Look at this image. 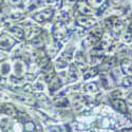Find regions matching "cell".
<instances>
[{
  "instance_id": "obj_1",
  "label": "cell",
  "mask_w": 132,
  "mask_h": 132,
  "mask_svg": "<svg viewBox=\"0 0 132 132\" xmlns=\"http://www.w3.org/2000/svg\"><path fill=\"white\" fill-rule=\"evenodd\" d=\"M53 14H54V11L52 9H46L41 11V12L36 13L33 16V18L36 21H38V22H46V21H50L52 19Z\"/></svg>"
},
{
  "instance_id": "obj_2",
  "label": "cell",
  "mask_w": 132,
  "mask_h": 132,
  "mask_svg": "<svg viewBox=\"0 0 132 132\" xmlns=\"http://www.w3.org/2000/svg\"><path fill=\"white\" fill-rule=\"evenodd\" d=\"M77 23H78L79 26L84 27V28H90V27L94 26L95 21H94V19L88 17V16H86V15H80V16H78V18H77Z\"/></svg>"
},
{
  "instance_id": "obj_3",
  "label": "cell",
  "mask_w": 132,
  "mask_h": 132,
  "mask_svg": "<svg viewBox=\"0 0 132 132\" xmlns=\"http://www.w3.org/2000/svg\"><path fill=\"white\" fill-rule=\"evenodd\" d=\"M14 43H15V40L9 37V35L6 34H2L1 37H0V48L1 49H10Z\"/></svg>"
},
{
  "instance_id": "obj_4",
  "label": "cell",
  "mask_w": 132,
  "mask_h": 132,
  "mask_svg": "<svg viewBox=\"0 0 132 132\" xmlns=\"http://www.w3.org/2000/svg\"><path fill=\"white\" fill-rule=\"evenodd\" d=\"M112 106L118 110L119 112H122V113H126L127 112V105L126 103L123 101V100H119V98H116V100H112Z\"/></svg>"
},
{
  "instance_id": "obj_5",
  "label": "cell",
  "mask_w": 132,
  "mask_h": 132,
  "mask_svg": "<svg viewBox=\"0 0 132 132\" xmlns=\"http://www.w3.org/2000/svg\"><path fill=\"white\" fill-rule=\"evenodd\" d=\"M40 4V0H24V6L28 11H32Z\"/></svg>"
},
{
  "instance_id": "obj_6",
  "label": "cell",
  "mask_w": 132,
  "mask_h": 132,
  "mask_svg": "<svg viewBox=\"0 0 132 132\" xmlns=\"http://www.w3.org/2000/svg\"><path fill=\"white\" fill-rule=\"evenodd\" d=\"M59 87H60V80L57 77H54L50 84V91H52V92L56 91Z\"/></svg>"
},
{
  "instance_id": "obj_7",
  "label": "cell",
  "mask_w": 132,
  "mask_h": 132,
  "mask_svg": "<svg viewBox=\"0 0 132 132\" xmlns=\"http://www.w3.org/2000/svg\"><path fill=\"white\" fill-rule=\"evenodd\" d=\"M103 1L104 0H87V3L89 4L90 6L94 7V9H98V7L102 6Z\"/></svg>"
},
{
  "instance_id": "obj_8",
  "label": "cell",
  "mask_w": 132,
  "mask_h": 132,
  "mask_svg": "<svg viewBox=\"0 0 132 132\" xmlns=\"http://www.w3.org/2000/svg\"><path fill=\"white\" fill-rule=\"evenodd\" d=\"M11 31H12V33H13V34H15L18 38H22L23 37V31H21L19 28H12V29H11Z\"/></svg>"
},
{
  "instance_id": "obj_9",
  "label": "cell",
  "mask_w": 132,
  "mask_h": 132,
  "mask_svg": "<svg viewBox=\"0 0 132 132\" xmlns=\"http://www.w3.org/2000/svg\"><path fill=\"white\" fill-rule=\"evenodd\" d=\"M79 12L81 14H90L91 13V9L88 6V5H85V4H80L79 5Z\"/></svg>"
},
{
  "instance_id": "obj_10",
  "label": "cell",
  "mask_w": 132,
  "mask_h": 132,
  "mask_svg": "<svg viewBox=\"0 0 132 132\" xmlns=\"http://www.w3.org/2000/svg\"><path fill=\"white\" fill-rule=\"evenodd\" d=\"M123 86L126 88H130L132 87V77L131 76H127L123 79Z\"/></svg>"
},
{
  "instance_id": "obj_11",
  "label": "cell",
  "mask_w": 132,
  "mask_h": 132,
  "mask_svg": "<svg viewBox=\"0 0 132 132\" xmlns=\"http://www.w3.org/2000/svg\"><path fill=\"white\" fill-rule=\"evenodd\" d=\"M86 90L87 91H91V92H95V91H97V85L95 82L88 84L86 86Z\"/></svg>"
},
{
  "instance_id": "obj_12",
  "label": "cell",
  "mask_w": 132,
  "mask_h": 132,
  "mask_svg": "<svg viewBox=\"0 0 132 132\" xmlns=\"http://www.w3.org/2000/svg\"><path fill=\"white\" fill-rule=\"evenodd\" d=\"M76 78H77V75L75 74L74 69L71 68V70H70V72H69V74H68V79H69L70 81H73V80H75Z\"/></svg>"
},
{
  "instance_id": "obj_13",
  "label": "cell",
  "mask_w": 132,
  "mask_h": 132,
  "mask_svg": "<svg viewBox=\"0 0 132 132\" xmlns=\"http://www.w3.org/2000/svg\"><path fill=\"white\" fill-rule=\"evenodd\" d=\"M97 72H98L97 68H94V69L90 70V71H89V74L85 75V78H89V77H91V76H94V75H96V73H97Z\"/></svg>"
},
{
  "instance_id": "obj_14",
  "label": "cell",
  "mask_w": 132,
  "mask_h": 132,
  "mask_svg": "<svg viewBox=\"0 0 132 132\" xmlns=\"http://www.w3.org/2000/svg\"><path fill=\"white\" fill-rule=\"evenodd\" d=\"M120 95H122V92H120V91H114V92H112L111 93V96H112V98H115V100H116V98H120Z\"/></svg>"
},
{
  "instance_id": "obj_15",
  "label": "cell",
  "mask_w": 132,
  "mask_h": 132,
  "mask_svg": "<svg viewBox=\"0 0 132 132\" xmlns=\"http://www.w3.org/2000/svg\"><path fill=\"white\" fill-rule=\"evenodd\" d=\"M122 1L123 0H109V2L111 3L112 5H114V6H118L120 3H122Z\"/></svg>"
},
{
  "instance_id": "obj_16",
  "label": "cell",
  "mask_w": 132,
  "mask_h": 132,
  "mask_svg": "<svg viewBox=\"0 0 132 132\" xmlns=\"http://www.w3.org/2000/svg\"><path fill=\"white\" fill-rule=\"evenodd\" d=\"M128 107H131L132 108V94L127 98V104H126Z\"/></svg>"
},
{
  "instance_id": "obj_17",
  "label": "cell",
  "mask_w": 132,
  "mask_h": 132,
  "mask_svg": "<svg viewBox=\"0 0 132 132\" xmlns=\"http://www.w3.org/2000/svg\"><path fill=\"white\" fill-rule=\"evenodd\" d=\"M124 39H125V41H127V42H130V41H131L132 37H131V34H130V33H128V34H126V35H125Z\"/></svg>"
},
{
  "instance_id": "obj_18",
  "label": "cell",
  "mask_w": 132,
  "mask_h": 132,
  "mask_svg": "<svg viewBox=\"0 0 132 132\" xmlns=\"http://www.w3.org/2000/svg\"><path fill=\"white\" fill-rule=\"evenodd\" d=\"M5 56H6V54L0 51V61H1V60H3V59L5 58Z\"/></svg>"
},
{
  "instance_id": "obj_19",
  "label": "cell",
  "mask_w": 132,
  "mask_h": 132,
  "mask_svg": "<svg viewBox=\"0 0 132 132\" xmlns=\"http://www.w3.org/2000/svg\"><path fill=\"white\" fill-rule=\"evenodd\" d=\"M78 1H80V0H67V2L69 4H75L76 2H78Z\"/></svg>"
}]
</instances>
